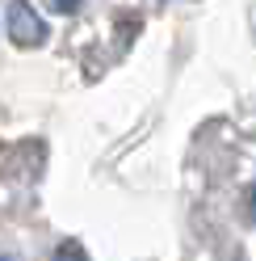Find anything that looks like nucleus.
I'll return each mask as SVG.
<instances>
[{
  "label": "nucleus",
  "instance_id": "obj_4",
  "mask_svg": "<svg viewBox=\"0 0 256 261\" xmlns=\"http://www.w3.org/2000/svg\"><path fill=\"white\" fill-rule=\"evenodd\" d=\"M0 261H5V257H0Z\"/></svg>",
  "mask_w": 256,
  "mask_h": 261
},
{
  "label": "nucleus",
  "instance_id": "obj_2",
  "mask_svg": "<svg viewBox=\"0 0 256 261\" xmlns=\"http://www.w3.org/2000/svg\"><path fill=\"white\" fill-rule=\"evenodd\" d=\"M55 261H88V253H84V244L63 240V244H59V253H55Z\"/></svg>",
  "mask_w": 256,
  "mask_h": 261
},
{
  "label": "nucleus",
  "instance_id": "obj_1",
  "mask_svg": "<svg viewBox=\"0 0 256 261\" xmlns=\"http://www.w3.org/2000/svg\"><path fill=\"white\" fill-rule=\"evenodd\" d=\"M9 38H13V46H42L46 42V21L34 13L29 0H9Z\"/></svg>",
  "mask_w": 256,
  "mask_h": 261
},
{
  "label": "nucleus",
  "instance_id": "obj_3",
  "mask_svg": "<svg viewBox=\"0 0 256 261\" xmlns=\"http://www.w3.org/2000/svg\"><path fill=\"white\" fill-rule=\"evenodd\" d=\"M55 5H59V9H76L80 0H55Z\"/></svg>",
  "mask_w": 256,
  "mask_h": 261
}]
</instances>
